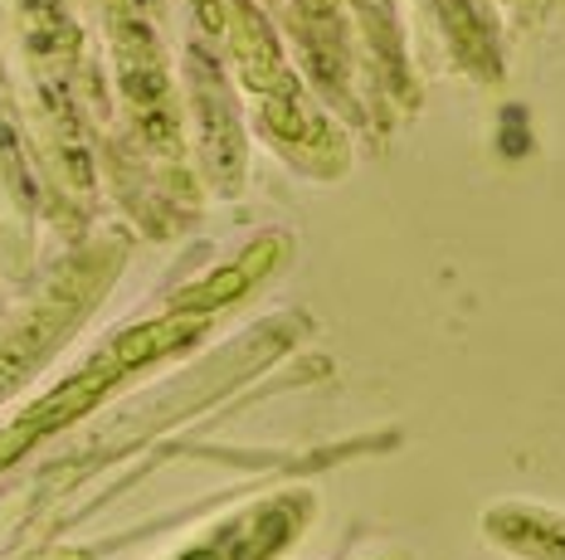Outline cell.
I'll return each instance as SVG.
<instances>
[{
  "label": "cell",
  "instance_id": "277c9868",
  "mask_svg": "<svg viewBox=\"0 0 565 560\" xmlns=\"http://www.w3.org/2000/svg\"><path fill=\"white\" fill-rule=\"evenodd\" d=\"M200 326H205L200 312H171L167 322L132 326V332H122L108 346V352L98 356V366L113 370V376H122V370H137V366H147V360L171 356V352H181V346H191L195 336H200Z\"/></svg>",
  "mask_w": 565,
  "mask_h": 560
},
{
  "label": "cell",
  "instance_id": "8fae6325",
  "mask_svg": "<svg viewBox=\"0 0 565 560\" xmlns=\"http://www.w3.org/2000/svg\"><path fill=\"white\" fill-rule=\"evenodd\" d=\"M185 560H220L215 551H195V556H185Z\"/></svg>",
  "mask_w": 565,
  "mask_h": 560
},
{
  "label": "cell",
  "instance_id": "8992f818",
  "mask_svg": "<svg viewBox=\"0 0 565 560\" xmlns=\"http://www.w3.org/2000/svg\"><path fill=\"white\" fill-rule=\"evenodd\" d=\"M113 380H117L113 370H103L98 360H93V366L84 370V376H74L68 385H58L54 395H44V400L34 405V410H30L25 419H20V424H25L34 439H40V434H50V429H58V424H74L78 414H88L93 405L103 400V390H108Z\"/></svg>",
  "mask_w": 565,
  "mask_h": 560
},
{
  "label": "cell",
  "instance_id": "7a4b0ae2",
  "mask_svg": "<svg viewBox=\"0 0 565 560\" xmlns=\"http://www.w3.org/2000/svg\"><path fill=\"white\" fill-rule=\"evenodd\" d=\"M117 50H122V93L132 103V118L147 127V137L175 147L171 93H167V74H161V60H157V40L147 34V25L122 20L117 25Z\"/></svg>",
  "mask_w": 565,
  "mask_h": 560
},
{
  "label": "cell",
  "instance_id": "3957f363",
  "mask_svg": "<svg viewBox=\"0 0 565 560\" xmlns=\"http://www.w3.org/2000/svg\"><path fill=\"white\" fill-rule=\"evenodd\" d=\"M195 108H200V142H205V161L220 181H234L244 166V137L239 118H234L230 84L210 60L195 64Z\"/></svg>",
  "mask_w": 565,
  "mask_h": 560
},
{
  "label": "cell",
  "instance_id": "6da1fadb",
  "mask_svg": "<svg viewBox=\"0 0 565 560\" xmlns=\"http://www.w3.org/2000/svg\"><path fill=\"white\" fill-rule=\"evenodd\" d=\"M88 288L93 283L84 278V268H74L25 322H15L6 336H0V395L15 390V385L54 352V342L68 332V322L78 317V308H88Z\"/></svg>",
  "mask_w": 565,
  "mask_h": 560
},
{
  "label": "cell",
  "instance_id": "52a82bcc",
  "mask_svg": "<svg viewBox=\"0 0 565 560\" xmlns=\"http://www.w3.org/2000/svg\"><path fill=\"white\" fill-rule=\"evenodd\" d=\"M268 254H278V244H274V239H264V244H258V249H249V259H244V263H230V268H220V273H210L205 283L185 288V293L175 298V308H171V312H200V317H205V312L225 308L230 298L249 293V288H254V278L264 273L268 263H274V259H268Z\"/></svg>",
  "mask_w": 565,
  "mask_h": 560
},
{
  "label": "cell",
  "instance_id": "9c48e42d",
  "mask_svg": "<svg viewBox=\"0 0 565 560\" xmlns=\"http://www.w3.org/2000/svg\"><path fill=\"white\" fill-rule=\"evenodd\" d=\"M282 536H288V527H282V517H278V511H264V517H258V536L249 541V551L234 556V560H264V556L282 541Z\"/></svg>",
  "mask_w": 565,
  "mask_h": 560
},
{
  "label": "cell",
  "instance_id": "ba28073f",
  "mask_svg": "<svg viewBox=\"0 0 565 560\" xmlns=\"http://www.w3.org/2000/svg\"><path fill=\"white\" fill-rule=\"evenodd\" d=\"M0 181L15 191L20 205L34 201V181L25 166V147H20V127L15 112H10V93H6V74H0Z\"/></svg>",
  "mask_w": 565,
  "mask_h": 560
},
{
  "label": "cell",
  "instance_id": "30bf717a",
  "mask_svg": "<svg viewBox=\"0 0 565 560\" xmlns=\"http://www.w3.org/2000/svg\"><path fill=\"white\" fill-rule=\"evenodd\" d=\"M195 10H200V20H205V30L225 25V15H220V0H195Z\"/></svg>",
  "mask_w": 565,
  "mask_h": 560
},
{
  "label": "cell",
  "instance_id": "5b68a950",
  "mask_svg": "<svg viewBox=\"0 0 565 560\" xmlns=\"http://www.w3.org/2000/svg\"><path fill=\"white\" fill-rule=\"evenodd\" d=\"M234 50H239V78L249 88H258V93L292 88L288 74H282V54H278L274 30H268V20L258 15L254 6L234 10Z\"/></svg>",
  "mask_w": 565,
  "mask_h": 560
}]
</instances>
